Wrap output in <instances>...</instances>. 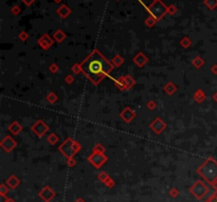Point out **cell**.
Returning <instances> with one entry per match:
<instances>
[{"mask_svg":"<svg viewBox=\"0 0 217 202\" xmlns=\"http://www.w3.org/2000/svg\"><path fill=\"white\" fill-rule=\"evenodd\" d=\"M214 202H217V201H214Z\"/></svg>","mask_w":217,"mask_h":202,"instance_id":"obj_2","label":"cell"},{"mask_svg":"<svg viewBox=\"0 0 217 202\" xmlns=\"http://www.w3.org/2000/svg\"><path fill=\"white\" fill-rule=\"evenodd\" d=\"M82 70L93 82L98 83L105 74L111 70V65L98 52H94L82 65Z\"/></svg>","mask_w":217,"mask_h":202,"instance_id":"obj_1","label":"cell"}]
</instances>
